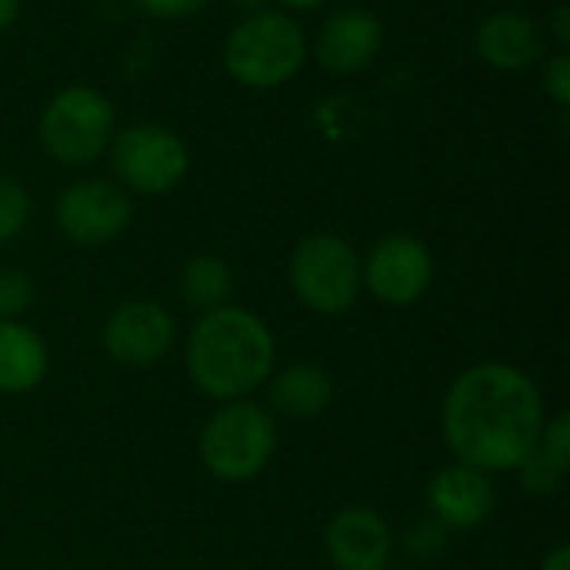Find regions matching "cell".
<instances>
[{
	"instance_id": "1",
	"label": "cell",
	"mask_w": 570,
	"mask_h": 570,
	"mask_svg": "<svg viewBox=\"0 0 570 570\" xmlns=\"http://www.w3.org/2000/svg\"><path fill=\"white\" fill-rule=\"evenodd\" d=\"M544 397L531 374L484 361L454 377L441 407V434L458 464L514 474L544 431Z\"/></svg>"
},
{
	"instance_id": "2",
	"label": "cell",
	"mask_w": 570,
	"mask_h": 570,
	"mask_svg": "<svg viewBox=\"0 0 570 570\" xmlns=\"http://www.w3.org/2000/svg\"><path fill=\"white\" fill-rule=\"evenodd\" d=\"M277 364V341L267 321L247 307L224 304L200 314L184 344V367L190 384L217 401H244L261 391Z\"/></svg>"
},
{
	"instance_id": "3",
	"label": "cell",
	"mask_w": 570,
	"mask_h": 570,
	"mask_svg": "<svg viewBox=\"0 0 570 570\" xmlns=\"http://www.w3.org/2000/svg\"><path fill=\"white\" fill-rule=\"evenodd\" d=\"M307 33L287 10L244 13L220 50L227 77L247 90H277L291 83L307 63Z\"/></svg>"
},
{
	"instance_id": "4",
	"label": "cell",
	"mask_w": 570,
	"mask_h": 570,
	"mask_svg": "<svg viewBox=\"0 0 570 570\" xmlns=\"http://www.w3.org/2000/svg\"><path fill=\"white\" fill-rule=\"evenodd\" d=\"M274 451L277 417L250 397L220 404L197 438L200 464L224 484H247L261 478L274 461Z\"/></svg>"
},
{
	"instance_id": "5",
	"label": "cell",
	"mask_w": 570,
	"mask_h": 570,
	"mask_svg": "<svg viewBox=\"0 0 570 570\" xmlns=\"http://www.w3.org/2000/svg\"><path fill=\"white\" fill-rule=\"evenodd\" d=\"M117 134V110L107 94L90 83L60 87L37 117V140L60 167H90L107 157Z\"/></svg>"
},
{
	"instance_id": "6",
	"label": "cell",
	"mask_w": 570,
	"mask_h": 570,
	"mask_svg": "<svg viewBox=\"0 0 570 570\" xmlns=\"http://www.w3.org/2000/svg\"><path fill=\"white\" fill-rule=\"evenodd\" d=\"M287 281L301 307L321 317H341L351 314L364 294L361 277V254L357 247L331 230H317L297 240Z\"/></svg>"
},
{
	"instance_id": "7",
	"label": "cell",
	"mask_w": 570,
	"mask_h": 570,
	"mask_svg": "<svg viewBox=\"0 0 570 570\" xmlns=\"http://www.w3.org/2000/svg\"><path fill=\"white\" fill-rule=\"evenodd\" d=\"M107 160L114 180L134 197H164L184 184L190 174V150L187 140L167 124H127L117 127Z\"/></svg>"
},
{
	"instance_id": "8",
	"label": "cell",
	"mask_w": 570,
	"mask_h": 570,
	"mask_svg": "<svg viewBox=\"0 0 570 570\" xmlns=\"http://www.w3.org/2000/svg\"><path fill=\"white\" fill-rule=\"evenodd\" d=\"M53 224L73 247H107L134 224V197L110 177H80L57 194Z\"/></svg>"
},
{
	"instance_id": "9",
	"label": "cell",
	"mask_w": 570,
	"mask_h": 570,
	"mask_svg": "<svg viewBox=\"0 0 570 570\" xmlns=\"http://www.w3.org/2000/svg\"><path fill=\"white\" fill-rule=\"evenodd\" d=\"M364 291L384 307H411L434 284V254L414 234H384L374 240L367 257H361Z\"/></svg>"
},
{
	"instance_id": "10",
	"label": "cell",
	"mask_w": 570,
	"mask_h": 570,
	"mask_svg": "<svg viewBox=\"0 0 570 570\" xmlns=\"http://www.w3.org/2000/svg\"><path fill=\"white\" fill-rule=\"evenodd\" d=\"M174 341H177L174 314L160 301H147V297L120 304L100 331V344L107 357L124 367L160 364L170 354Z\"/></svg>"
},
{
	"instance_id": "11",
	"label": "cell",
	"mask_w": 570,
	"mask_h": 570,
	"mask_svg": "<svg viewBox=\"0 0 570 570\" xmlns=\"http://www.w3.org/2000/svg\"><path fill=\"white\" fill-rule=\"evenodd\" d=\"M384 50V20L367 7L334 10L314 40L317 63L334 77L364 73Z\"/></svg>"
},
{
	"instance_id": "12",
	"label": "cell",
	"mask_w": 570,
	"mask_h": 570,
	"mask_svg": "<svg viewBox=\"0 0 570 570\" xmlns=\"http://www.w3.org/2000/svg\"><path fill=\"white\" fill-rule=\"evenodd\" d=\"M498 508V488L494 478L468 468V464H448L428 481V514L438 518L451 534L454 531H478L491 521Z\"/></svg>"
},
{
	"instance_id": "13",
	"label": "cell",
	"mask_w": 570,
	"mask_h": 570,
	"mask_svg": "<svg viewBox=\"0 0 570 570\" xmlns=\"http://www.w3.org/2000/svg\"><path fill=\"white\" fill-rule=\"evenodd\" d=\"M394 544L387 518L367 504L337 511L324 531V551L337 570H384L394 561Z\"/></svg>"
},
{
	"instance_id": "14",
	"label": "cell",
	"mask_w": 570,
	"mask_h": 570,
	"mask_svg": "<svg viewBox=\"0 0 570 570\" xmlns=\"http://www.w3.org/2000/svg\"><path fill=\"white\" fill-rule=\"evenodd\" d=\"M474 53L491 70L518 73V70H528L538 60H544L548 33H544L541 20H534L524 10H498L478 23Z\"/></svg>"
},
{
	"instance_id": "15",
	"label": "cell",
	"mask_w": 570,
	"mask_h": 570,
	"mask_svg": "<svg viewBox=\"0 0 570 570\" xmlns=\"http://www.w3.org/2000/svg\"><path fill=\"white\" fill-rule=\"evenodd\" d=\"M267 411L284 421H314L334 401V377L321 364H291L271 374Z\"/></svg>"
},
{
	"instance_id": "16",
	"label": "cell",
	"mask_w": 570,
	"mask_h": 570,
	"mask_svg": "<svg viewBox=\"0 0 570 570\" xmlns=\"http://www.w3.org/2000/svg\"><path fill=\"white\" fill-rule=\"evenodd\" d=\"M50 351L43 337L23 321H0V394L20 397L43 384Z\"/></svg>"
},
{
	"instance_id": "17",
	"label": "cell",
	"mask_w": 570,
	"mask_h": 570,
	"mask_svg": "<svg viewBox=\"0 0 570 570\" xmlns=\"http://www.w3.org/2000/svg\"><path fill=\"white\" fill-rule=\"evenodd\" d=\"M177 291H180V301L190 311L210 314V311L230 304V297H234V271L217 254H194V257L184 261V267L177 274Z\"/></svg>"
},
{
	"instance_id": "18",
	"label": "cell",
	"mask_w": 570,
	"mask_h": 570,
	"mask_svg": "<svg viewBox=\"0 0 570 570\" xmlns=\"http://www.w3.org/2000/svg\"><path fill=\"white\" fill-rule=\"evenodd\" d=\"M448 541H451V531L438 518L424 514L401 534V551L414 564H434L448 551Z\"/></svg>"
},
{
	"instance_id": "19",
	"label": "cell",
	"mask_w": 570,
	"mask_h": 570,
	"mask_svg": "<svg viewBox=\"0 0 570 570\" xmlns=\"http://www.w3.org/2000/svg\"><path fill=\"white\" fill-rule=\"evenodd\" d=\"M30 224V194L17 177L0 174V247L13 244Z\"/></svg>"
},
{
	"instance_id": "20",
	"label": "cell",
	"mask_w": 570,
	"mask_h": 570,
	"mask_svg": "<svg viewBox=\"0 0 570 570\" xmlns=\"http://www.w3.org/2000/svg\"><path fill=\"white\" fill-rule=\"evenodd\" d=\"M514 474L521 478V488H524L531 498H554V494L561 491L564 478H568V471H561L541 448H534V451L521 461V468H518Z\"/></svg>"
},
{
	"instance_id": "21",
	"label": "cell",
	"mask_w": 570,
	"mask_h": 570,
	"mask_svg": "<svg viewBox=\"0 0 570 570\" xmlns=\"http://www.w3.org/2000/svg\"><path fill=\"white\" fill-rule=\"evenodd\" d=\"M33 297L37 287L20 267H0V321H23Z\"/></svg>"
},
{
	"instance_id": "22",
	"label": "cell",
	"mask_w": 570,
	"mask_h": 570,
	"mask_svg": "<svg viewBox=\"0 0 570 570\" xmlns=\"http://www.w3.org/2000/svg\"><path fill=\"white\" fill-rule=\"evenodd\" d=\"M538 448L561 468L570 471V417L568 411L554 414L551 421H544V431H541V441Z\"/></svg>"
},
{
	"instance_id": "23",
	"label": "cell",
	"mask_w": 570,
	"mask_h": 570,
	"mask_svg": "<svg viewBox=\"0 0 570 570\" xmlns=\"http://www.w3.org/2000/svg\"><path fill=\"white\" fill-rule=\"evenodd\" d=\"M544 94L564 110L570 104V53L568 50H554L544 60V77H541Z\"/></svg>"
},
{
	"instance_id": "24",
	"label": "cell",
	"mask_w": 570,
	"mask_h": 570,
	"mask_svg": "<svg viewBox=\"0 0 570 570\" xmlns=\"http://www.w3.org/2000/svg\"><path fill=\"white\" fill-rule=\"evenodd\" d=\"M214 0H134L137 10H144L154 20H184L200 10H207Z\"/></svg>"
},
{
	"instance_id": "25",
	"label": "cell",
	"mask_w": 570,
	"mask_h": 570,
	"mask_svg": "<svg viewBox=\"0 0 570 570\" xmlns=\"http://www.w3.org/2000/svg\"><path fill=\"white\" fill-rule=\"evenodd\" d=\"M544 33H551V37H554V47H558V50H568L570 47V7H564V3H561V7L551 13V20H548Z\"/></svg>"
},
{
	"instance_id": "26",
	"label": "cell",
	"mask_w": 570,
	"mask_h": 570,
	"mask_svg": "<svg viewBox=\"0 0 570 570\" xmlns=\"http://www.w3.org/2000/svg\"><path fill=\"white\" fill-rule=\"evenodd\" d=\"M541 570H570V548L568 544H558L544 561H541Z\"/></svg>"
},
{
	"instance_id": "27",
	"label": "cell",
	"mask_w": 570,
	"mask_h": 570,
	"mask_svg": "<svg viewBox=\"0 0 570 570\" xmlns=\"http://www.w3.org/2000/svg\"><path fill=\"white\" fill-rule=\"evenodd\" d=\"M20 3H23V0H0V33H3V30H10V27L17 23V17H20Z\"/></svg>"
},
{
	"instance_id": "28",
	"label": "cell",
	"mask_w": 570,
	"mask_h": 570,
	"mask_svg": "<svg viewBox=\"0 0 570 570\" xmlns=\"http://www.w3.org/2000/svg\"><path fill=\"white\" fill-rule=\"evenodd\" d=\"M287 13H311V10H321L324 3L331 0H277Z\"/></svg>"
},
{
	"instance_id": "29",
	"label": "cell",
	"mask_w": 570,
	"mask_h": 570,
	"mask_svg": "<svg viewBox=\"0 0 570 570\" xmlns=\"http://www.w3.org/2000/svg\"><path fill=\"white\" fill-rule=\"evenodd\" d=\"M234 7H240L244 13H254V10H264V0H234Z\"/></svg>"
},
{
	"instance_id": "30",
	"label": "cell",
	"mask_w": 570,
	"mask_h": 570,
	"mask_svg": "<svg viewBox=\"0 0 570 570\" xmlns=\"http://www.w3.org/2000/svg\"><path fill=\"white\" fill-rule=\"evenodd\" d=\"M384 570H414V568H407V564H387Z\"/></svg>"
},
{
	"instance_id": "31",
	"label": "cell",
	"mask_w": 570,
	"mask_h": 570,
	"mask_svg": "<svg viewBox=\"0 0 570 570\" xmlns=\"http://www.w3.org/2000/svg\"><path fill=\"white\" fill-rule=\"evenodd\" d=\"M488 3H508V0H488Z\"/></svg>"
}]
</instances>
